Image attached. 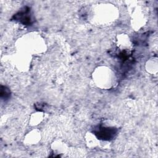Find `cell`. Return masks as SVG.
<instances>
[{
	"label": "cell",
	"instance_id": "1",
	"mask_svg": "<svg viewBox=\"0 0 158 158\" xmlns=\"http://www.w3.org/2000/svg\"><path fill=\"white\" fill-rule=\"evenodd\" d=\"M96 80L98 83H99L100 85H106L107 83H110V73L109 70L101 69L97 72L96 75Z\"/></svg>",
	"mask_w": 158,
	"mask_h": 158
}]
</instances>
